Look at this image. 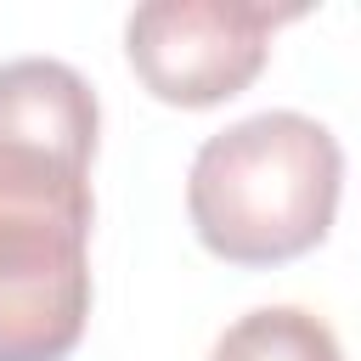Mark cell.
Instances as JSON below:
<instances>
[{
    "label": "cell",
    "instance_id": "6da1fadb",
    "mask_svg": "<svg viewBox=\"0 0 361 361\" xmlns=\"http://www.w3.org/2000/svg\"><path fill=\"white\" fill-rule=\"evenodd\" d=\"M338 135L293 107H271L214 130L186 175L197 243L226 265H288L310 254L338 214Z\"/></svg>",
    "mask_w": 361,
    "mask_h": 361
},
{
    "label": "cell",
    "instance_id": "7a4b0ae2",
    "mask_svg": "<svg viewBox=\"0 0 361 361\" xmlns=\"http://www.w3.org/2000/svg\"><path fill=\"white\" fill-rule=\"evenodd\" d=\"M90 169L0 141V361H62L90 316Z\"/></svg>",
    "mask_w": 361,
    "mask_h": 361
},
{
    "label": "cell",
    "instance_id": "3957f363",
    "mask_svg": "<svg viewBox=\"0 0 361 361\" xmlns=\"http://www.w3.org/2000/svg\"><path fill=\"white\" fill-rule=\"evenodd\" d=\"M305 6L271 0H147L124 23L135 79L169 107H214L254 85L271 34Z\"/></svg>",
    "mask_w": 361,
    "mask_h": 361
},
{
    "label": "cell",
    "instance_id": "277c9868",
    "mask_svg": "<svg viewBox=\"0 0 361 361\" xmlns=\"http://www.w3.org/2000/svg\"><path fill=\"white\" fill-rule=\"evenodd\" d=\"M96 130H102V107L79 68L56 56L0 62V141L6 147H34V152L90 169Z\"/></svg>",
    "mask_w": 361,
    "mask_h": 361
},
{
    "label": "cell",
    "instance_id": "5b68a950",
    "mask_svg": "<svg viewBox=\"0 0 361 361\" xmlns=\"http://www.w3.org/2000/svg\"><path fill=\"white\" fill-rule=\"evenodd\" d=\"M209 361H344V350L316 310L259 305L214 338Z\"/></svg>",
    "mask_w": 361,
    "mask_h": 361
}]
</instances>
